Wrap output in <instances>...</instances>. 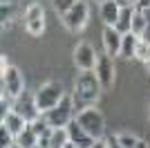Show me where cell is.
<instances>
[{
  "label": "cell",
  "mask_w": 150,
  "mask_h": 148,
  "mask_svg": "<svg viewBox=\"0 0 150 148\" xmlns=\"http://www.w3.org/2000/svg\"><path fill=\"white\" fill-rule=\"evenodd\" d=\"M101 90H103V88H101L99 76L94 74V70L81 72L74 81V112H81V110H85L88 105H92L94 101H99Z\"/></svg>",
  "instance_id": "obj_1"
},
{
  "label": "cell",
  "mask_w": 150,
  "mask_h": 148,
  "mask_svg": "<svg viewBox=\"0 0 150 148\" xmlns=\"http://www.w3.org/2000/svg\"><path fill=\"white\" fill-rule=\"evenodd\" d=\"M74 119L90 137H94V139H103V137H105V119H103V115H101L99 108L88 105L85 110L76 112Z\"/></svg>",
  "instance_id": "obj_2"
},
{
  "label": "cell",
  "mask_w": 150,
  "mask_h": 148,
  "mask_svg": "<svg viewBox=\"0 0 150 148\" xmlns=\"http://www.w3.org/2000/svg\"><path fill=\"white\" fill-rule=\"evenodd\" d=\"M63 97H65V90H63V85L58 81H47V83H43V85L38 88V92L34 94L36 105H38L40 112H47V110H52V108H56L63 101Z\"/></svg>",
  "instance_id": "obj_3"
},
{
  "label": "cell",
  "mask_w": 150,
  "mask_h": 148,
  "mask_svg": "<svg viewBox=\"0 0 150 148\" xmlns=\"http://www.w3.org/2000/svg\"><path fill=\"white\" fill-rule=\"evenodd\" d=\"M74 97H63V101L56 105V108H52V110L43 112L45 121L50 123L52 128H67V123L74 119Z\"/></svg>",
  "instance_id": "obj_4"
},
{
  "label": "cell",
  "mask_w": 150,
  "mask_h": 148,
  "mask_svg": "<svg viewBox=\"0 0 150 148\" xmlns=\"http://www.w3.org/2000/svg\"><path fill=\"white\" fill-rule=\"evenodd\" d=\"M88 18H90V7L85 0H76V5L69 9L67 14L61 16V23L67 31H81L85 25H88Z\"/></svg>",
  "instance_id": "obj_5"
},
{
  "label": "cell",
  "mask_w": 150,
  "mask_h": 148,
  "mask_svg": "<svg viewBox=\"0 0 150 148\" xmlns=\"http://www.w3.org/2000/svg\"><path fill=\"white\" fill-rule=\"evenodd\" d=\"M23 92H25V79H23L20 70L11 65L2 74V94L11 97V99H18V97H23Z\"/></svg>",
  "instance_id": "obj_6"
},
{
  "label": "cell",
  "mask_w": 150,
  "mask_h": 148,
  "mask_svg": "<svg viewBox=\"0 0 150 148\" xmlns=\"http://www.w3.org/2000/svg\"><path fill=\"white\" fill-rule=\"evenodd\" d=\"M94 74L99 76V83L103 90H110L114 83V76H117V70H114V63H112V56L108 54H99L96 58V68H94Z\"/></svg>",
  "instance_id": "obj_7"
},
{
  "label": "cell",
  "mask_w": 150,
  "mask_h": 148,
  "mask_svg": "<svg viewBox=\"0 0 150 148\" xmlns=\"http://www.w3.org/2000/svg\"><path fill=\"white\" fill-rule=\"evenodd\" d=\"M96 52L90 43H79L74 47V63L81 72H90V70L96 68Z\"/></svg>",
  "instance_id": "obj_8"
},
{
  "label": "cell",
  "mask_w": 150,
  "mask_h": 148,
  "mask_svg": "<svg viewBox=\"0 0 150 148\" xmlns=\"http://www.w3.org/2000/svg\"><path fill=\"white\" fill-rule=\"evenodd\" d=\"M13 110L18 112V115L25 119L27 123H34L38 117H40V115H43V112L38 110V105H36V99H34V97L27 99L25 94H23V97H18L16 101H13Z\"/></svg>",
  "instance_id": "obj_9"
},
{
  "label": "cell",
  "mask_w": 150,
  "mask_h": 148,
  "mask_svg": "<svg viewBox=\"0 0 150 148\" xmlns=\"http://www.w3.org/2000/svg\"><path fill=\"white\" fill-rule=\"evenodd\" d=\"M67 135H69V142L74 144V146H79V148H92L94 142H99V139L90 137L88 132L76 123V119H72V121L67 123Z\"/></svg>",
  "instance_id": "obj_10"
},
{
  "label": "cell",
  "mask_w": 150,
  "mask_h": 148,
  "mask_svg": "<svg viewBox=\"0 0 150 148\" xmlns=\"http://www.w3.org/2000/svg\"><path fill=\"white\" fill-rule=\"evenodd\" d=\"M121 41H123V34L117 31V27H108L103 29V49H105L108 56H119V49H121Z\"/></svg>",
  "instance_id": "obj_11"
},
{
  "label": "cell",
  "mask_w": 150,
  "mask_h": 148,
  "mask_svg": "<svg viewBox=\"0 0 150 148\" xmlns=\"http://www.w3.org/2000/svg\"><path fill=\"white\" fill-rule=\"evenodd\" d=\"M119 11H121V7H119L117 0H108V2L101 5V18H103V23H105L108 27H117Z\"/></svg>",
  "instance_id": "obj_12"
},
{
  "label": "cell",
  "mask_w": 150,
  "mask_h": 148,
  "mask_svg": "<svg viewBox=\"0 0 150 148\" xmlns=\"http://www.w3.org/2000/svg\"><path fill=\"white\" fill-rule=\"evenodd\" d=\"M16 146H20V148H34V146H38V135H36V130H34L31 123H27L25 128L16 135Z\"/></svg>",
  "instance_id": "obj_13"
},
{
  "label": "cell",
  "mask_w": 150,
  "mask_h": 148,
  "mask_svg": "<svg viewBox=\"0 0 150 148\" xmlns=\"http://www.w3.org/2000/svg\"><path fill=\"white\" fill-rule=\"evenodd\" d=\"M132 16H134V7H121L119 20H117V31L119 34H130L132 31Z\"/></svg>",
  "instance_id": "obj_14"
},
{
  "label": "cell",
  "mask_w": 150,
  "mask_h": 148,
  "mask_svg": "<svg viewBox=\"0 0 150 148\" xmlns=\"http://www.w3.org/2000/svg\"><path fill=\"white\" fill-rule=\"evenodd\" d=\"M137 43H139V36L134 34H123V41H121V49H119V56L125 58V61H130L134 58V49H137Z\"/></svg>",
  "instance_id": "obj_15"
},
{
  "label": "cell",
  "mask_w": 150,
  "mask_h": 148,
  "mask_svg": "<svg viewBox=\"0 0 150 148\" xmlns=\"http://www.w3.org/2000/svg\"><path fill=\"white\" fill-rule=\"evenodd\" d=\"M2 123H5L7 128H9V130L13 132V137H16V135L20 132V130H23V128L27 126V121H25L23 117H20V115H18L16 110H9L7 115H2Z\"/></svg>",
  "instance_id": "obj_16"
},
{
  "label": "cell",
  "mask_w": 150,
  "mask_h": 148,
  "mask_svg": "<svg viewBox=\"0 0 150 148\" xmlns=\"http://www.w3.org/2000/svg\"><path fill=\"white\" fill-rule=\"evenodd\" d=\"M146 29H148V20H146L144 11H141V9H134V16H132V34L141 38L146 34Z\"/></svg>",
  "instance_id": "obj_17"
},
{
  "label": "cell",
  "mask_w": 150,
  "mask_h": 148,
  "mask_svg": "<svg viewBox=\"0 0 150 148\" xmlns=\"http://www.w3.org/2000/svg\"><path fill=\"white\" fill-rule=\"evenodd\" d=\"M67 142H69L67 128H54V130H52V137H50V148H63Z\"/></svg>",
  "instance_id": "obj_18"
},
{
  "label": "cell",
  "mask_w": 150,
  "mask_h": 148,
  "mask_svg": "<svg viewBox=\"0 0 150 148\" xmlns=\"http://www.w3.org/2000/svg\"><path fill=\"white\" fill-rule=\"evenodd\" d=\"M134 58H137V61H144V63L150 61V43L146 38H139L137 49H134Z\"/></svg>",
  "instance_id": "obj_19"
},
{
  "label": "cell",
  "mask_w": 150,
  "mask_h": 148,
  "mask_svg": "<svg viewBox=\"0 0 150 148\" xmlns=\"http://www.w3.org/2000/svg\"><path fill=\"white\" fill-rule=\"evenodd\" d=\"M0 146L2 148H13L16 146V137L9 128H7L5 123H0Z\"/></svg>",
  "instance_id": "obj_20"
},
{
  "label": "cell",
  "mask_w": 150,
  "mask_h": 148,
  "mask_svg": "<svg viewBox=\"0 0 150 148\" xmlns=\"http://www.w3.org/2000/svg\"><path fill=\"white\" fill-rule=\"evenodd\" d=\"M54 2V9L58 11V16H63V14H67L72 7L76 5V0H52Z\"/></svg>",
  "instance_id": "obj_21"
},
{
  "label": "cell",
  "mask_w": 150,
  "mask_h": 148,
  "mask_svg": "<svg viewBox=\"0 0 150 148\" xmlns=\"http://www.w3.org/2000/svg\"><path fill=\"white\" fill-rule=\"evenodd\" d=\"M11 7L13 5H0V23H2V27H7V25H11Z\"/></svg>",
  "instance_id": "obj_22"
},
{
  "label": "cell",
  "mask_w": 150,
  "mask_h": 148,
  "mask_svg": "<svg viewBox=\"0 0 150 148\" xmlns=\"http://www.w3.org/2000/svg\"><path fill=\"white\" fill-rule=\"evenodd\" d=\"M117 142L121 144V148H134L139 144V137H134V135H117Z\"/></svg>",
  "instance_id": "obj_23"
},
{
  "label": "cell",
  "mask_w": 150,
  "mask_h": 148,
  "mask_svg": "<svg viewBox=\"0 0 150 148\" xmlns=\"http://www.w3.org/2000/svg\"><path fill=\"white\" fill-rule=\"evenodd\" d=\"M105 146L108 148H121V144L117 142V135H108L105 137Z\"/></svg>",
  "instance_id": "obj_24"
},
{
  "label": "cell",
  "mask_w": 150,
  "mask_h": 148,
  "mask_svg": "<svg viewBox=\"0 0 150 148\" xmlns=\"http://www.w3.org/2000/svg\"><path fill=\"white\" fill-rule=\"evenodd\" d=\"M148 7H150V0H139L137 9H141V11H144V9H148Z\"/></svg>",
  "instance_id": "obj_25"
},
{
  "label": "cell",
  "mask_w": 150,
  "mask_h": 148,
  "mask_svg": "<svg viewBox=\"0 0 150 148\" xmlns=\"http://www.w3.org/2000/svg\"><path fill=\"white\" fill-rule=\"evenodd\" d=\"M92 148H108V146H105V137H103V139H99V142H94Z\"/></svg>",
  "instance_id": "obj_26"
},
{
  "label": "cell",
  "mask_w": 150,
  "mask_h": 148,
  "mask_svg": "<svg viewBox=\"0 0 150 148\" xmlns=\"http://www.w3.org/2000/svg\"><path fill=\"white\" fill-rule=\"evenodd\" d=\"M134 148H150V144H148V142H144V139H139V144H137Z\"/></svg>",
  "instance_id": "obj_27"
},
{
  "label": "cell",
  "mask_w": 150,
  "mask_h": 148,
  "mask_svg": "<svg viewBox=\"0 0 150 148\" xmlns=\"http://www.w3.org/2000/svg\"><path fill=\"white\" fill-rule=\"evenodd\" d=\"M141 38H146V41H148V43H150V25H148V29H146V34H144V36H141Z\"/></svg>",
  "instance_id": "obj_28"
},
{
  "label": "cell",
  "mask_w": 150,
  "mask_h": 148,
  "mask_svg": "<svg viewBox=\"0 0 150 148\" xmlns=\"http://www.w3.org/2000/svg\"><path fill=\"white\" fill-rule=\"evenodd\" d=\"M0 5H13V0H0Z\"/></svg>",
  "instance_id": "obj_29"
},
{
  "label": "cell",
  "mask_w": 150,
  "mask_h": 148,
  "mask_svg": "<svg viewBox=\"0 0 150 148\" xmlns=\"http://www.w3.org/2000/svg\"><path fill=\"white\" fill-rule=\"evenodd\" d=\"M63 148H79V146H74V144H72V142H67V144H65V146H63Z\"/></svg>",
  "instance_id": "obj_30"
},
{
  "label": "cell",
  "mask_w": 150,
  "mask_h": 148,
  "mask_svg": "<svg viewBox=\"0 0 150 148\" xmlns=\"http://www.w3.org/2000/svg\"><path fill=\"white\" fill-rule=\"evenodd\" d=\"M146 68H148V74H150V61H148V63H146Z\"/></svg>",
  "instance_id": "obj_31"
},
{
  "label": "cell",
  "mask_w": 150,
  "mask_h": 148,
  "mask_svg": "<svg viewBox=\"0 0 150 148\" xmlns=\"http://www.w3.org/2000/svg\"><path fill=\"white\" fill-rule=\"evenodd\" d=\"M94 2H101V5H103V2H108V0H94Z\"/></svg>",
  "instance_id": "obj_32"
},
{
  "label": "cell",
  "mask_w": 150,
  "mask_h": 148,
  "mask_svg": "<svg viewBox=\"0 0 150 148\" xmlns=\"http://www.w3.org/2000/svg\"><path fill=\"white\" fill-rule=\"evenodd\" d=\"M34 148H40V146H34Z\"/></svg>",
  "instance_id": "obj_33"
},
{
  "label": "cell",
  "mask_w": 150,
  "mask_h": 148,
  "mask_svg": "<svg viewBox=\"0 0 150 148\" xmlns=\"http://www.w3.org/2000/svg\"><path fill=\"white\" fill-rule=\"evenodd\" d=\"M13 148H20V146H13Z\"/></svg>",
  "instance_id": "obj_34"
}]
</instances>
